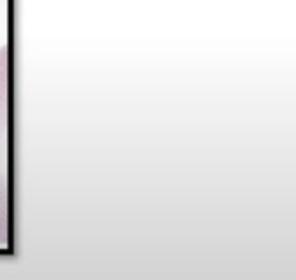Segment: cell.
I'll return each mask as SVG.
<instances>
[{
	"label": "cell",
	"instance_id": "cell-1",
	"mask_svg": "<svg viewBox=\"0 0 296 280\" xmlns=\"http://www.w3.org/2000/svg\"><path fill=\"white\" fill-rule=\"evenodd\" d=\"M11 242L9 199V54L0 49V245Z\"/></svg>",
	"mask_w": 296,
	"mask_h": 280
}]
</instances>
